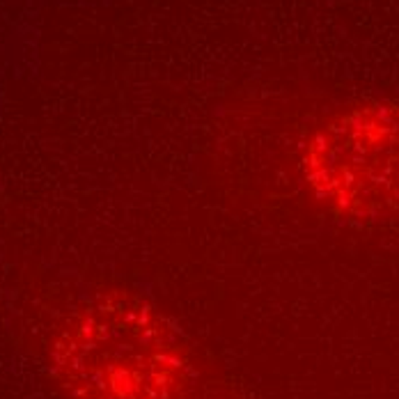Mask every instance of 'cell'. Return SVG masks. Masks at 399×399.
Instances as JSON below:
<instances>
[{"instance_id":"1","label":"cell","mask_w":399,"mask_h":399,"mask_svg":"<svg viewBox=\"0 0 399 399\" xmlns=\"http://www.w3.org/2000/svg\"><path fill=\"white\" fill-rule=\"evenodd\" d=\"M55 360L76 399H186L193 384L186 340L131 294L85 308L58 342Z\"/></svg>"},{"instance_id":"2","label":"cell","mask_w":399,"mask_h":399,"mask_svg":"<svg viewBox=\"0 0 399 399\" xmlns=\"http://www.w3.org/2000/svg\"><path fill=\"white\" fill-rule=\"evenodd\" d=\"M303 179L319 202L351 218H399V101L342 110L308 138Z\"/></svg>"}]
</instances>
